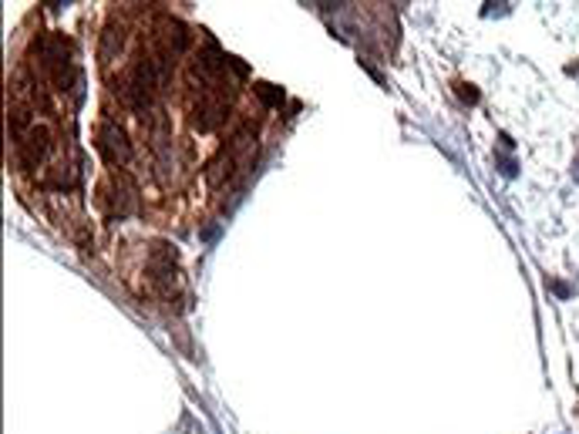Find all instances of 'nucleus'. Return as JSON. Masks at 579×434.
Returning a JSON list of instances; mask_svg holds the SVG:
<instances>
[{
  "label": "nucleus",
  "mask_w": 579,
  "mask_h": 434,
  "mask_svg": "<svg viewBox=\"0 0 579 434\" xmlns=\"http://www.w3.org/2000/svg\"><path fill=\"white\" fill-rule=\"evenodd\" d=\"M257 95L266 101V105H280L283 101V91H276L274 84H257Z\"/></svg>",
  "instance_id": "8"
},
{
  "label": "nucleus",
  "mask_w": 579,
  "mask_h": 434,
  "mask_svg": "<svg viewBox=\"0 0 579 434\" xmlns=\"http://www.w3.org/2000/svg\"><path fill=\"white\" fill-rule=\"evenodd\" d=\"M253 142H257V135L246 125V129H240L226 142V148H219V155L206 165V182H210L212 189H223V185H229L233 178H240L250 169V162H253Z\"/></svg>",
  "instance_id": "1"
},
{
  "label": "nucleus",
  "mask_w": 579,
  "mask_h": 434,
  "mask_svg": "<svg viewBox=\"0 0 579 434\" xmlns=\"http://www.w3.org/2000/svg\"><path fill=\"white\" fill-rule=\"evenodd\" d=\"M51 148H54L51 129L48 125H34L24 138H17V159H20L24 169H37L51 155Z\"/></svg>",
  "instance_id": "4"
},
{
  "label": "nucleus",
  "mask_w": 579,
  "mask_h": 434,
  "mask_svg": "<svg viewBox=\"0 0 579 434\" xmlns=\"http://www.w3.org/2000/svg\"><path fill=\"white\" fill-rule=\"evenodd\" d=\"M98 206L105 209L108 219H125V216H131L135 206H139V185H135V178L129 172L112 169L108 178L98 185Z\"/></svg>",
  "instance_id": "2"
},
{
  "label": "nucleus",
  "mask_w": 579,
  "mask_h": 434,
  "mask_svg": "<svg viewBox=\"0 0 579 434\" xmlns=\"http://www.w3.org/2000/svg\"><path fill=\"white\" fill-rule=\"evenodd\" d=\"M122 44H125V28H122V24H108V28L101 31V44H98L101 61H112L115 54L122 51Z\"/></svg>",
  "instance_id": "7"
},
{
  "label": "nucleus",
  "mask_w": 579,
  "mask_h": 434,
  "mask_svg": "<svg viewBox=\"0 0 579 434\" xmlns=\"http://www.w3.org/2000/svg\"><path fill=\"white\" fill-rule=\"evenodd\" d=\"M98 152L105 155V162H112V165H129L131 162L129 135L118 129L115 122H105V125L98 129Z\"/></svg>",
  "instance_id": "5"
},
{
  "label": "nucleus",
  "mask_w": 579,
  "mask_h": 434,
  "mask_svg": "<svg viewBox=\"0 0 579 434\" xmlns=\"http://www.w3.org/2000/svg\"><path fill=\"white\" fill-rule=\"evenodd\" d=\"M189 122H193L195 131H216L219 125L226 122V101L223 95H216V91H206V95H199L189 105Z\"/></svg>",
  "instance_id": "3"
},
{
  "label": "nucleus",
  "mask_w": 579,
  "mask_h": 434,
  "mask_svg": "<svg viewBox=\"0 0 579 434\" xmlns=\"http://www.w3.org/2000/svg\"><path fill=\"white\" fill-rule=\"evenodd\" d=\"M75 178H78V169H75L71 162H61V165H54L48 176L41 178V185H44V189H61V193H65V189L75 185Z\"/></svg>",
  "instance_id": "6"
},
{
  "label": "nucleus",
  "mask_w": 579,
  "mask_h": 434,
  "mask_svg": "<svg viewBox=\"0 0 579 434\" xmlns=\"http://www.w3.org/2000/svg\"><path fill=\"white\" fill-rule=\"evenodd\" d=\"M458 95L465 98V101H479V95H475V91H472L468 84H458Z\"/></svg>",
  "instance_id": "9"
}]
</instances>
